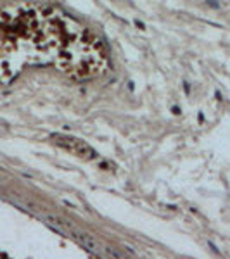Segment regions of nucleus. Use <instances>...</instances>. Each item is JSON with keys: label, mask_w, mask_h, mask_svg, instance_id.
<instances>
[{"label": "nucleus", "mask_w": 230, "mask_h": 259, "mask_svg": "<svg viewBox=\"0 0 230 259\" xmlns=\"http://www.w3.org/2000/svg\"><path fill=\"white\" fill-rule=\"evenodd\" d=\"M74 238L78 240V243H82V247H85L87 251L92 252V254L97 256V258H118V256H119L118 251L107 247L104 243L97 242L95 238H92V237H88V235H85V233H74Z\"/></svg>", "instance_id": "nucleus-2"}, {"label": "nucleus", "mask_w": 230, "mask_h": 259, "mask_svg": "<svg viewBox=\"0 0 230 259\" xmlns=\"http://www.w3.org/2000/svg\"><path fill=\"white\" fill-rule=\"evenodd\" d=\"M52 142H54L57 147L68 150L69 154L76 155V157L82 159V161H92V159H95V155H97V154H95V150H93V149L85 142V140L76 138V137H71V135L57 133V135L52 137Z\"/></svg>", "instance_id": "nucleus-1"}]
</instances>
